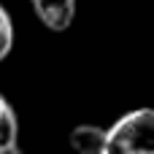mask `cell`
Segmentation results:
<instances>
[{
    "mask_svg": "<svg viewBox=\"0 0 154 154\" xmlns=\"http://www.w3.org/2000/svg\"><path fill=\"white\" fill-rule=\"evenodd\" d=\"M100 154H154V111L135 108L106 127Z\"/></svg>",
    "mask_w": 154,
    "mask_h": 154,
    "instance_id": "6da1fadb",
    "label": "cell"
},
{
    "mask_svg": "<svg viewBox=\"0 0 154 154\" xmlns=\"http://www.w3.org/2000/svg\"><path fill=\"white\" fill-rule=\"evenodd\" d=\"M30 5L35 19L51 32H65L73 24L76 8H79L76 0H30Z\"/></svg>",
    "mask_w": 154,
    "mask_h": 154,
    "instance_id": "7a4b0ae2",
    "label": "cell"
},
{
    "mask_svg": "<svg viewBox=\"0 0 154 154\" xmlns=\"http://www.w3.org/2000/svg\"><path fill=\"white\" fill-rule=\"evenodd\" d=\"M103 138H106V127L92 125V122H81L70 130L68 143L76 154H100L103 149Z\"/></svg>",
    "mask_w": 154,
    "mask_h": 154,
    "instance_id": "3957f363",
    "label": "cell"
},
{
    "mask_svg": "<svg viewBox=\"0 0 154 154\" xmlns=\"http://www.w3.org/2000/svg\"><path fill=\"white\" fill-rule=\"evenodd\" d=\"M19 146V119L11 108V103L0 92V152Z\"/></svg>",
    "mask_w": 154,
    "mask_h": 154,
    "instance_id": "277c9868",
    "label": "cell"
},
{
    "mask_svg": "<svg viewBox=\"0 0 154 154\" xmlns=\"http://www.w3.org/2000/svg\"><path fill=\"white\" fill-rule=\"evenodd\" d=\"M11 49H14V22L5 5L0 3V62L11 54Z\"/></svg>",
    "mask_w": 154,
    "mask_h": 154,
    "instance_id": "5b68a950",
    "label": "cell"
},
{
    "mask_svg": "<svg viewBox=\"0 0 154 154\" xmlns=\"http://www.w3.org/2000/svg\"><path fill=\"white\" fill-rule=\"evenodd\" d=\"M0 154H24L19 146H11V149H5V152H0Z\"/></svg>",
    "mask_w": 154,
    "mask_h": 154,
    "instance_id": "8992f818",
    "label": "cell"
}]
</instances>
